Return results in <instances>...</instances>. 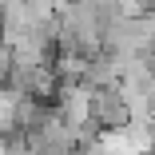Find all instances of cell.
I'll list each match as a JSON object with an SVG mask.
<instances>
[{"instance_id": "cell-2", "label": "cell", "mask_w": 155, "mask_h": 155, "mask_svg": "<svg viewBox=\"0 0 155 155\" xmlns=\"http://www.w3.org/2000/svg\"><path fill=\"white\" fill-rule=\"evenodd\" d=\"M12 68H16V56H12V48H8L4 40H0V87L12 80Z\"/></svg>"}, {"instance_id": "cell-1", "label": "cell", "mask_w": 155, "mask_h": 155, "mask_svg": "<svg viewBox=\"0 0 155 155\" xmlns=\"http://www.w3.org/2000/svg\"><path fill=\"white\" fill-rule=\"evenodd\" d=\"M91 123L104 131V135H115L131 123V107L123 100L119 84L115 87H104V91H91Z\"/></svg>"}]
</instances>
